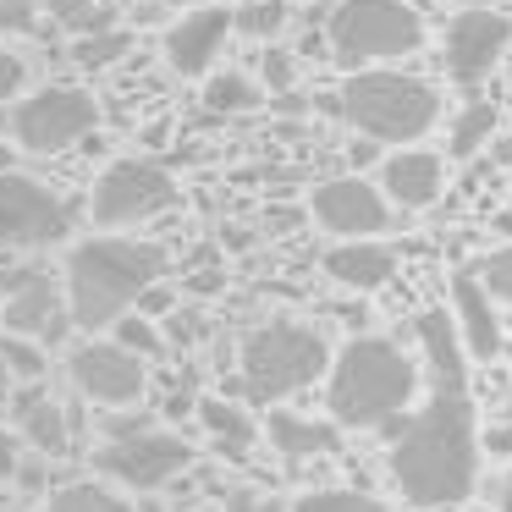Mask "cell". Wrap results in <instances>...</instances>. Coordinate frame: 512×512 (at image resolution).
<instances>
[{
  "instance_id": "cell-25",
  "label": "cell",
  "mask_w": 512,
  "mask_h": 512,
  "mask_svg": "<svg viewBox=\"0 0 512 512\" xmlns=\"http://www.w3.org/2000/svg\"><path fill=\"white\" fill-rule=\"evenodd\" d=\"M0 364H6V375L23 380V386H34V380H45V375H50L45 342H34V336H17V331L0 336Z\"/></svg>"
},
{
  "instance_id": "cell-2",
  "label": "cell",
  "mask_w": 512,
  "mask_h": 512,
  "mask_svg": "<svg viewBox=\"0 0 512 512\" xmlns=\"http://www.w3.org/2000/svg\"><path fill=\"white\" fill-rule=\"evenodd\" d=\"M166 248L144 243V237H83L67 248L61 265V287H67V309L78 331H111L127 309H138L155 281H166Z\"/></svg>"
},
{
  "instance_id": "cell-38",
  "label": "cell",
  "mask_w": 512,
  "mask_h": 512,
  "mask_svg": "<svg viewBox=\"0 0 512 512\" xmlns=\"http://www.w3.org/2000/svg\"><path fill=\"white\" fill-rule=\"evenodd\" d=\"M490 160H501V166H507V160H512V138H490Z\"/></svg>"
},
{
  "instance_id": "cell-39",
  "label": "cell",
  "mask_w": 512,
  "mask_h": 512,
  "mask_svg": "<svg viewBox=\"0 0 512 512\" xmlns=\"http://www.w3.org/2000/svg\"><path fill=\"white\" fill-rule=\"evenodd\" d=\"M375 160V138H364V144H353V166H369Z\"/></svg>"
},
{
  "instance_id": "cell-6",
  "label": "cell",
  "mask_w": 512,
  "mask_h": 512,
  "mask_svg": "<svg viewBox=\"0 0 512 512\" xmlns=\"http://www.w3.org/2000/svg\"><path fill=\"white\" fill-rule=\"evenodd\" d=\"M325 45L342 67H386L424 45V17L408 0H336Z\"/></svg>"
},
{
  "instance_id": "cell-9",
  "label": "cell",
  "mask_w": 512,
  "mask_h": 512,
  "mask_svg": "<svg viewBox=\"0 0 512 512\" xmlns=\"http://www.w3.org/2000/svg\"><path fill=\"white\" fill-rule=\"evenodd\" d=\"M171 204H177V177H171L166 166H155V160H138V155L111 160V166L100 171V182H94V193H89V215H94L100 232L155 221Z\"/></svg>"
},
{
  "instance_id": "cell-33",
  "label": "cell",
  "mask_w": 512,
  "mask_h": 512,
  "mask_svg": "<svg viewBox=\"0 0 512 512\" xmlns=\"http://www.w3.org/2000/svg\"><path fill=\"white\" fill-rule=\"evenodd\" d=\"M23 89H28V67H23V56L0 45V111H6V105H12Z\"/></svg>"
},
{
  "instance_id": "cell-17",
  "label": "cell",
  "mask_w": 512,
  "mask_h": 512,
  "mask_svg": "<svg viewBox=\"0 0 512 512\" xmlns=\"http://www.w3.org/2000/svg\"><path fill=\"white\" fill-rule=\"evenodd\" d=\"M397 265H402V254L391 243H380V237H342V243L320 259V270L347 292H380L397 276Z\"/></svg>"
},
{
  "instance_id": "cell-13",
  "label": "cell",
  "mask_w": 512,
  "mask_h": 512,
  "mask_svg": "<svg viewBox=\"0 0 512 512\" xmlns=\"http://www.w3.org/2000/svg\"><path fill=\"white\" fill-rule=\"evenodd\" d=\"M0 325L17 331V336H34V342H61L67 325H72L67 287L39 265L17 270L12 287H6V298H0Z\"/></svg>"
},
{
  "instance_id": "cell-28",
  "label": "cell",
  "mask_w": 512,
  "mask_h": 512,
  "mask_svg": "<svg viewBox=\"0 0 512 512\" xmlns=\"http://www.w3.org/2000/svg\"><path fill=\"white\" fill-rule=\"evenodd\" d=\"M287 23H292L287 0H243V12H232V28L248 39H276Z\"/></svg>"
},
{
  "instance_id": "cell-16",
  "label": "cell",
  "mask_w": 512,
  "mask_h": 512,
  "mask_svg": "<svg viewBox=\"0 0 512 512\" xmlns=\"http://www.w3.org/2000/svg\"><path fill=\"white\" fill-rule=\"evenodd\" d=\"M452 325H457V336H463L468 358H496L501 347H507L501 320H496V298L479 287V276L468 265L452 270Z\"/></svg>"
},
{
  "instance_id": "cell-32",
  "label": "cell",
  "mask_w": 512,
  "mask_h": 512,
  "mask_svg": "<svg viewBox=\"0 0 512 512\" xmlns=\"http://www.w3.org/2000/svg\"><path fill=\"white\" fill-rule=\"evenodd\" d=\"M0 34H39V0H0Z\"/></svg>"
},
{
  "instance_id": "cell-37",
  "label": "cell",
  "mask_w": 512,
  "mask_h": 512,
  "mask_svg": "<svg viewBox=\"0 0 512 512\" xmlns=\"http://www.w3.org/2000/svg\"><path fill=\"white\" fill-rule=\"evenodd\" d=\"M479 446H485V452H496V457H507V463H512V424H496V430H485V441H479Z\"/></svg>"
},
{
  "instance_id": "cell-36",
  "label": "cell",
  "mask_w": 512,
  "mask_h": 512,
  "mask_svg": "<svg viewBox=\"0 0 512 512\" xmlns=\"http://www.w3.org/2000/svg\"><path fill=\"white\" fill-rule=\"evenodd\" d=\"M17 468H23V441L17 435H0V485L17 479Z\"/></svg>"
},
{
  "instance_id": "cell-31",
  "label": "cell",
  "mask_w": 512,
  "mask_h": 512,
  "mask_svg": "<svg viewBox=\"0 0 512 512\" xmlns=\"http://www.w3.org/2000/svg\"><path fill=\"white\" fill-rule=\"evenodd\" d=\"M468 270H474L479 287H485L496 303H512V248H490V254L474 259Z\"/></svg>"
},
{
  "instance_id": "cell-20",
  "label": "cell",
  "mask_w": 512,
  "mask_h": 512,
  "mask_svg": "<svg viewBox=\"0 0 512 512\" xmlns=\"http://www.w3.org/2000/svg\"><path fill=\"white\" fill-rule=\"evenodd\" d=\"M17 430H23V441H34L45 457H67L72 452L67 408H61L50 391H39V380L23 391V402H17Z\"/></svg>"
},
{
  "instance_id": "cell-24",
  "label": "cell",
  "mask_w": 512,
  "mask_h": 512,
  "mask_svg": "<svg viewBox=\"0 0 512 512\" xmlns=\"http://www.w3.org/2000/svg\"><path fill=\"white\" fill-rule=\"evenodd\" d=\"M259 100H265L259 83L243 78V72H215V78L204 83V105H210L215 116H243V111H254Z\"/></svg>"
},
{
  "instance_id": "cell-26",
  "label": "cell",
  "mask_w": 512,
  "mask_h": 512,
  "mask_svg": "<svg viewBox=\"0 0 512 512\" xmlns=\"http://www.w3.org/2000/svg\"><path fill=\"white\" fill-rule=\"evenodd\" d=\"M496 122H501V116H496V105H490V100H468V111L457 116V127H452V155H463V160L479 155V149L496 138Z\"/></svg>"
},
{
  "instance_id": "cell-14",
  "label": "cell",
  "mask_w": 512,
  "mask_h": 512,
  "mask_svg": "<svg viewBox=\"0 0 512 512\" xmlns=\"http://www.w3.org/2000/svg\"><path fill=\"white\" fill-rule=\"evenodd\" d=\"M314 221L336 237H375L391 226V199L380 193V182L369 177H331L314 188L309 199Z\"/></svg>"
},
{
  "instance_id": "cell-29",
  "label": "cell",
  "mask_w": 512,
  "mask_h": 512,
  "mask_svg": "<svg viewBox=\"0 0 512 512\" xmlns=\"http://www.w3.org/2000/svg\"><path fill=\"white\" fill-rule=\"evenodd\" d=\"M50 12V23L67 28V34H94V28H111V12L100 0H39Z\"/></svg>"
},
{
  "instance_id": "cell-7",
  "label": "cell",
  "mask_w": 512,
  "mask_h": 512,
  "mask_svg": "<svg viewBox=\"0 0 512 512\" xmlns=\"http://www.w3.org/2000/svg\"><path fill=\"white\" fill-rule=\"evenodd\" d=\"M188 463H193L188 435L160 430V424H138V419L111 424L105 446L94 452V468H100L116 490H138V496H144V490H166Z\"/></svg>"
},
{
  "instance_id": "cell-23",
  "label": "cell",
  "mask_w": 512,
  "mask_h": 512,
  "mask_svg": "<svg viewBox=\"0 0 512 512\" xmlns=\"http://www.w3.org/2000/svg\"><path fill=\"white\" fill-rule=\"evenodd\" d=\"M127 50H133V39H127L122 28L111 23V28H94V34H72V50H67V56L78 61L83 72H105V67H116Z\"/></svg>"
},
{
  "instance_id": "cell-10",
  "label": "cell",
  "mask_w": 512,
  "mask_h": 512,
  "mask_svg": "<svg viewBox=\"0 0 512 512\" xmlns=\"http://www.w3.org/2000/svg\"><path fill=\"white\" fill-rule=\"evenodd\" d=\"M72 237V210L56 188H45L39 177L0 166V248H61Z\"/></svg>"
},
{
  "instance_id": "cell-4",
  "label": "cell",
  "mask_w": 512,
  "mask_h": 512,
  "mask_svg": "<svg viewBox=\"0 0 512 512\" xmlns=\"http://www.w3.org/2000/svg\"><path fill=\"white\" fill-rule=\"evenodd\" d=\"M336 111L358 127L375 144H413L435 127L441 116V94L424 78H408V72L391 67H358L353 78L336 94Z\"/></svg>"
},
{
  "instance_id": "cell-8",
  "label": "cell",
  "mask_w": 512,
  "mask_h": 512,
  "mask_svg": "<svg viewBox=\"0 0 512 512\" xmlns=\"http://www.w3.org/2000/svg\"><path fill=\"white\" fill-rule=\"evenodd\" d=\"M94 127H100V105L72 83H45L28 100L23 94L12 100V144L28 155H61Z\"/></svg>"
},
{
  "instance_id": "cell-11",
  "label": "cell",
  "mask_w": 512,
  "mask_h": 512,
  "mask_svg": "<svg viewBox=\"0 0 512 512\" xmlns=\"http://www.w3.org/2000/svg\"><path fill=\"white\" fill-rule=\"evenodd\" d=\"M144 364L149 358H138L133 347H122L116 336H100V331H89L67 353L72 386H78L89 402H100V408H133V402L149 391V369Z\"/></svg>"
},
{
  "instance_id": "cell-21",
  "label": "cell",
  "mask_w": 512,
  "mask_h": 512,
  "mask_svg": "<svg viewBox=\"0 0 512 512\" xmlns=\"http://www.w3.org/2000/svg\"><path fill=\"white\" fill-rule=\"evenodd\" d=\"M199 419H204V430H210L232 457H243L248 446H254V419H248V408H237V402L204 397V402H199Z\"/></svg>"
},
{
  "instance_id": "cell-40",
  "label": "cell",
  "mask_w": 512,
  "mask_h": 512,
  "mask_svg": "<svg viewBox=\"0 0 512 512\" xmlns=\"http://www.w3.org/2000/svg\"><path fill=\"white\" fill-rule=\"evenodd\" d=\"M501 512H512V468H507V479H501Z\"/></svg>"
},
{
  "instance_id": "cell-27",
  "label": "cell",
  "mask_w": 512,
  "mask_h": 512,
  "mask_svg": "<svg viewBox=\"0 0 512 512\" xmlns=\"http://www.w3.org/2000/svg\"><path fill=\"white\" fill-rule=\"evenodd\" d=\"M292 512H391V507L364 496V490H353V485H325V490H303L292 501Z\"/></svg>"
},
{
  "instance_id": "cell-22",
  "label": "cell",
  "mask_w": 512,
  "mask_h": 512,
  "mask_svg": "<svg viewBox=\"0 0 512 512\" xmlns=\"http://www.w3.org/2000/svg\"><path fill=\"white\" fill-rule=\"evenodd\" d=\"M34 512H138L127 496H116L111 485H94V479H78V485H61L45 507Z\"/></svg>"
},
{
  "instance_id": "cell-43",
  "label": "cell",
  "mask_w": 512,
  "mask_h": 512,
  "mask_svg": "<svg viewBox=\"0 0 512 512\" xmlns=\"http://www.w3.org/2000/svg\"><path fill=\"white\" fill-rule=\"evenodd\" d=\"M171 6H182V0H171Z\"/></svg>"
},
{
  "instance_id": "cell-18",
  "label": "cell",
  "mask_w": 512,
  "mask_h": 512,
  "mask_svg": "<svg viewBox=\"0 0 512 512\" xmlns=\"http://www.w3.org/2000/svg\"><path fill=\"white\" fill-rule=\"evenodd\" d=\"M446 188V160L430 149H397V155L380 166V193H386L397 210H430Z\"/></svg>"
},
{
  "instance_id": "cell-30",
  "label": "cell",
  "mask_w": 512,
  "mask_h": 512,
  "mask_svg": "<svg viewBox=\"0 0 512 512\" xmlns=\"http://www.w3.org/2000/svg\"><path fill=\"white\" fill-rule=\"evenodd\" d=\"M111 331H116V342H122V347H133L138 358H155L160 347H166V336H160V325L149 320L144 309H127L122 320L111 325Z\"/></svg>"
},
{
  "instance_id": "cell-19",
  "label": "cell",
  "mask_w": 512,
  "mask_h": 512,
  "mask_svg": "<svg viewBox=\"0 0 512 512\" xmlns=\"http://www.w3.org/2000/svg\"><path fill=\"white\" fill-rule=\"evenodd\" d=\"M270 446L281 452V463H314V457H331L336 452V419L320 424V419H303L292 408H276L265 424Z\"/></svg>"
},
{
  "instance_id": "cell-42",
  "label": "cell",
  "mask_w": 512,
  "mask_h": 512,
  "mask_svg": "<svg viewBox=\"0 0 512 512\" xmlns=\"http://www.w3.org/2000/svg\"><path fill=\"white\" fill-rule=\"evenodd\" d=\"M6 287H12V276H6V270H0V298H6Z\"/></svg>"
},
{
  "instance_id": "cell-12",
  "label": "cell",
  "mask_w": 512,
  "mask_h": 512,
  "mask_svg": "<svg viewBox=\"0 0 512 512\" xmlns=\"http://www.w3.org/2000/svg\"><path fill=\"white\" fill-rule=\"evenodd\" d=\"M507 45H512L507 17L490 12V6H463L446 28V72H452V83L479 89L496 72V61L507 56Z\"/></svg>"
},
{
  "instance_id": "cell-35",
  "label": "cell",
  "mask_w": 512,
  "mask_h": 512,
  "mask_svg": "<svg viewBox=\"0 0 512 512\" xmlns=\"http://www.w3.org/2000/svg\"><path fill=\"white\" fill-rule=\"evenodd\" d=\"M292 72H298V67H292V56L270 45V50H265V83H270L276 94H287V89H292Z\"/></svg>"
},
{
  "instance_id": "cell-15",
  "label": "cell",
  "mask_w": 512,
  "mask_h": 512,
  "mask_svg": "<svg viewBox=\"0 0 512 512\" xmlns=\"http://www.w3.org/2000/svg\"><path fill=\"white\" fill-rule=\"evenodd\" d=\"M232 34L237 28H232V12H226V6H199V12H188L182 23L166 28V45H160L166 50V67L177 72V78H204Z\"/></svg>"
},
{
  "instance_id": "cell-41",
  "label": "cell",
  "mask_w": 512,
  "mask_h": 512,
  "mask_svg": "<svg viewBox=\"0 0 512 512\" xmlns=\"http://www.w3.org/2000/svg\"><path fill=\"white\" fill-rule=\"evenodd\" d=\"M457 6H496V0H457Z\"/></svg>"
},
{
  "instance_id": "cell-3",
  "label": "cell",
  "mask_w": 512,
  "mask_h": 512,
  "mask_svg": "<svg viewBox=\"0 0 512 512\" xmlns=\"http://www.w3.org/2000/svg\"><path fill=\"white\" fill-rule=\"evenodd\" d=\"M325 375V408L336 430H380L419 397V364L391 336H353Z\"/></svg>"
},
{
  "instance_id": "cell-34",
  "label": "cell",
  "mask_w": 512,
  "mask_h": 512,
  "mask_svg": "<svg viewBox=\"0 0 512 512\" xmlns=\"http://www.w3.org/2000/svg\"><path fill=\"white\" fill-rule=\"evenodd\" d=\"M226 512H292V507L270 501L265 490H226Z\"/></svg>"
},
{
  "instance_id": "cell-1",
  "label": "cell",
  "mask_w": 512,
  "mask_h": 512,
  "mask_svg": "<svg viewBox=\"0 0 512 512\" xmlns=\"http://www.w3.org/2000/svg\"><path fill=\"white\" fill-rule=\"evenodd\" d=\"M413 336L424 347L430 402L408 419H391V479L402 501L419 512L457 507L479 485V435H474V397H468L463 336L452 325V309H430L413 320Z\"/></svg>"
},
{
  "instance_id": "cell-5",
  "label": "cell",
  "mask_w": 512,
  "mask_h": 512,
  "mask_svg": "<svg viewBox=\"0 0 512 512\" xmlns=\"http://www.w3.org/2000/svg\"><path fill=\"white\" fill-rule=\"evenodd\" d=\"M237 369H243V386L254 402H281L292 391L314 386V380L331 369V347L314 325L298 320H270L259 331L243 336L237 347Z\"/></svg>"
}]
</instances>
